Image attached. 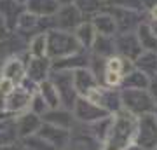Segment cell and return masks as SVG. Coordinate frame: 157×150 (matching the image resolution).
I'll use <instances>...</instances> for the list:
<instances>
[{"label": "cell", "instance_id": "obj_8", "mask_svg": "<svg viewBox=\"0 0 157 150\" xmlns=\"http://www.w3.org/2000/svg\"><path fill=\"white\" fill-rule=\"evenodd\" d=\"M80 14L82 12L75 7V4L59 6V9L54 14V26L58 30H63V32H68L72 28H77L82 23L80 21Z\"/></svg>", "mask_w": 157, "mask_h": 150}, {"label": "cell", "instance_id": "obj_31", "mask_svg": "<svg viewBox=\"0 0 157 150\" xmlns=\"http://www.w3.org/2000/svg\"><path fill=\"white\" fill-rule=\"evenodd\" d=\"M147 93L150 94L152 101H154V105H157V73L150 79V80H148V87H147Z\"/></svg>", "mask_w": 157, "mask_h": 150}, {"label": "cell", "instance_id": "obj_37", "mask_svg": "<svg viewBox=\"0 0 157 150\" xmlns=\"http://www.w3.org/2000/svg\"><path fill=\"white\" fill-rule=\"evenodd\" d=\"M4 100H6V98L0 94V112H4Z\"/></svg>", "mask_w": 157, "mask_h": 150}, {"label": "cell", "instance_id": "obj_35", "mask_svg": "<svg viewBox=\"0 0 157 150\" xmlns=\"http://www.w3.org/2000/svg\"><path fill=\"white\" fill-rule=\"evenodd\" d=\"M0 150H19V148H16V145L12 143V145H4V147H0Z\"/></svg>", "mask_w": 157, "mask_h": 150}, {"label": "cell", "instance_id": "obj_38", "mask_svg": "<svg viewBox=\"0 0 157 150\" xmlns=\"http://www.w3.org/2000/svg\"><path fill=\"white\" fill-rule=\"evenodd\" d=\"M17 4H23V6H25V4H26V0H16Z\"/></svg>", "mask_w": 157, "mask_h": 150}, {"label": "cell", "instance_id": "obj_28", "mask_svg": "<svg viewBox=\"0 0 157 150\" xmlns=\"http://www.w3.org/2000/svg\"><path fill=\"white\" fill-rule=\"evenodd\" d=\"M122 77L124 75H121V73L105 70V84H107L108 87H115V86H119V84L122 82Z\"/></svg>", "mask_w": 157, "mask_h": 150}, {"label": "cell", "instance_id": "obj_5", "mask_svg": "<svg viewBox=\"0 0 157 150\" xmlns=\"http://www.w3.org/2000/svg\"><path fill=\"white\" fill-rule=\"evenodd\" d=\"M56 77L51 82L54 84V87L58 91V96H59V103L67 106V108H73V103L77 100V93H75V87H73V77L72 72H63L59 70V73H54Z\"/></svg>", "mask_w": 157, "mask_h": 150}, {"label": "cell", "instance_id": "obj_11", "mask_svg": "<svg viewBox=\"0 0 157 150\" xmlns=\"http://www.w3.org/2000/svg\"><path fill=\"white\" fill-rule=\"evenodd\" d=\"M49 70H51V61L47 56L45 58H32L28 67H26V80H30L37 86V84H40L42 80L47 79Z\"/></svg>", "mask_w": 157, "mask_h": 150}, {"label": "cell", "instance_id": "obj_4", "mask_svg": "<svg viewBox=\"0 0 157 150\" xmlns=\"http://www.w3.org/2000/svg\"><path fill=\"white\" fill-rule=\"evenodd\" d=\"M136 143L145 150H154L157 147V119L154 113H143L138 121Z\"/></svg>", "mask_w": 157, "mask_h": 150}, {"label": "cell", "instance_id": "obj_39", "mask_svg": "<svg viewBox=\"0 0 157 150\" xmlns=\"http://www.w3.org/2000/svg\"><path fill=\"white\" fill-rule=\"evenodd\" d=\"M154 150H157V147H155V148H154Z\"/></svg>", "mask_w": 157, "mask_h": 150}, {"label": "cell", "instance_id": "obj_14", "mask_svg": "<svg viewBox=\"0 0 157 150\" xmlns=\"http://www.w3.org/2000/svg\"><path fill=\"white\" fill-rule=\"evenodd\" d=\"M40 136L47 141V143H51L54 148H61V147H65L68 141V133L67 129H61V128H56V126H51V124H45L44 128L40 126Z\"/></svg>", "mask_w": 157, "mask_h": 150}, {"label": "cell", "instance_id": "obj_15", "mask_svg": "<svg viewBox=\"0 0 157 150\" xmlns=\"http://www.w3.org/2000/svg\"><path fill=\"white\" fill-rule=\"evenodd\" d=\"M113 45H115L126 58H129V60H136L138 54L141 52V47H140V44H138V39H136L135 35H131V33H124L122 37H119L117 40H113Z\"/></svg>", "mask_w": 157, "mask_h": 150}, {"label": "cell", "instance_id": "obj_27", "mask_svg": "<svg viewBox=\"0 0 157 150\" xmlns=\"http://www.w3.org/2000/svg\"><path fill=\"white\" fill-rule=\"evenodd\" d=\"M73 4L80 12H98L101 7V0H75Z\"/></svg>", "mask_w": 157, "mask_h": 150}, {"label": "cell", "instance_id": "obj_23", "mask_svg": "<svg viewBox=\"0 0 157 150\" xmlns=\"http://www.w3.org/2000/svg\"><path fill=\"white\" fill-rule=\"evenodd\" d=\"M148 80H150V77L147 73L140 72V70H133L124 79V89H147Z\"/></svg>", "mask_w": 157, "mask_h": 150}, {"label": "cell", "instance_id": "obj_17", "mask_svg": "<svg viewBox=\"0 0 157 150\" xmlns=\"http://www.w3.org/2000/svg\"><path fill=\"white\" fill-rule=\"evenodd\" d=\"M37 93H39V96L44 100V103L47 105L49 110H56L58 106L61 105L56 87H54V84L51 82L49 79H45V80H42L40 84H37Z\"/></svg>", "mask_w": 157, "mask_h": 150}, {"label": "cell", "instance_id": "obj_22", "mask_svg": "<svg viewBox=\"0 0 157 150\" xmlns=\"http://www.w3.org/2000/svg\"><path fill=\"white\" fill-rule=\"evenodd\" d=\"M47 121V124L51 126H56V128H61V129H68L70 128V124H72V113L67 110H47L42 115Z\"/></svg>", "mask_w": 157, "mask_h": 150}, {"label": "cell", "instance_id": "obj_16", "mask_svg": "<svg viewBox=\"0 0 157 150\" xmlns=\"http://www.w3.org/2000/svg\"><path fill=\"white\" fill-rule=\"evenodd\" d=\"M26 9L33 16H54L59 9L58 0H26Z\"/></svg>", "mask_w": 157, "mask_h": 150}, {"label": "cell", "instance_id": "obj_18", "mask_svg": "<svg viewBox=\"0 0 157 150\" xmlns=\"http://www.w3.org/2000/svg\"><path fill=\"white\" fill-rule=\"evenodd\" d=\"M93 26H94L96 33L98 35H105V37H113L115 30H117V21L112 14L108 12H100L96 14L94 19H93Z\"/></svg>", "mask_w": 157, "mask_h": 150}, {"label": "cell", "instance_id": "obj_21", "mask_svg": "<svg viewBox=\"0 0 157 150\" xmlns=\"http://www.w3.org/2000/svg\"><path fill=\"white\" fill-rule=\"evenodd\" d=\"M136 39H138V44H140L141 51H157V37L154 35L152 32V28L148 26V23H143L138 26V35H136Z\"/></svg>", "mask_w": 157, "mask_h": 150}, {"label": "cell", "instance_id": "obj_26", "mask_svg": "<svg viewBox=\"0 0 157 150\" xmlns=\"http://www.w3.org/2000/svg\"><path fill=\"white\" fill-rule=\"evenodd\" d=\"M105 70L124 75V72H126V60H124V58H121V56H110V58L107 60Z\"/></svg>", "mask_w": 157, "mask_h": 150}, {"label": "cell", "instance_id": "obj_9", "mask_svg": "<svg viewBox=\"0 0 157 150\" xmlns=\"http://www.w3.org/2000/svg\"><path fill=\"white\" fill-rule=\"evenodd\" d=\"M17 119L14 121V126H16V134L21 136V138H28L32 134H35L42 126V121H40L39 115H35L33 112H21L19 115H16Z\"/></svg>", "mask_w": 157, "mask_h": 150}, {"label": "cell", "instance_id": "obj_20", "mask_svg": "<svg viewBox=\"0 0 157 150\" xmlns=\"http://www.w3.org/2000/svg\"><path fill=\"white\" fill-rule=\"evenodd\" d=\"M73 37L77 39L80 47H93V42H94V39H96V30H94V26H93V23L82 21L77 28H75Z\"/></svg>", "mask_w": 157, "mask_h": 150}, {"label": "cell", "instance_id": "obj_33", "mask_svg": "<svg viewBox=\"0 0 157 150\" xmlns=\"http://www.w3.org/2000/svg\"><path fill=\"white\" fill-rule=\"evenodd\" d=\"M150 19H152V23H157V6L150 7Z\"/></svg>", "mask_w": 157, "mask_h": 150}, {"label": "cell", "instance_id": "obj_32", "mask_svg": "<svg viewBox=\"0 0 157 150\" xmlns=\"http://www.w3.org/2000/svg\"><path fill=\"white\" fill-rule=\"evenodd\" d=\"M9 32H11V30L7 28L6 21H4V17L0 16V40H4V39H6L7 35H9Z\"/></svg>", "mask_w": 157, "mask_h": 150}, {"label": "cell", "instance_id": "obj_24", "mask_svg": "<svg viewBox=\"0 0 157 150\" xmlns=\"http://www.w3.org/2000/svg\"><path fill=\"white\" fill-rule=\"evenodd\" d=\"M30 56L32 58H45L47 56V33H37L30 42Z\"/></svg>", "mask_w": 157, "mask_h": 150}, {"label": "cell", "instance_id": "obj_3", "mask_svg": "<svg viewBox=\"0 0 157 150\" xmlns=\"http://www.w3.org/2000/svg\"><path fill=\"white\" fill-rule=\"evenodd\" d=\"M121 103L126 106V110H129V113L138 115L152 113L155 110V105L147 89H124L121 93Z\"/></svg>", "mask_w": 157, "mask_h": 150}, {"label": "cell", "instance_id": "obj_1", "mask_svg": "<svg viewBox=\"0 0 157 150\" xmlns=\"http://www.w3.org/2000/svg\"><path fill=\"white\" fill-rule=\"evenodd\" d=\"M47 33V56L49 58H67L80 51L77 39L73 37L70 32H63V30H51L45 32Z\"/></svg>", "mask_w": 157, "mask_h": 150}, {"label": "cell", "instance_id": "obj_13", "mask_svg": "<svg viewBox=\"0 0 157 150\" xmlns=\"http://www.w3.org/2000/svg\"><path fill=\"white\" fill-rule=\"evenodd\" d=\"M23 4H17L16 0H0V16L4 17L7 28H16L17 19L23 14Z\"/></svg>", "mask_w": 157, "mask_h": 150}, {"label": "cell", "instance_id": "obj_36", "mask_svg": "<svg viewBox=\"0 0 157 150\" xmlns=\"http://www.w3.org/2000/svg\"><path fill=\"white\" fill-rule=\"evenodd\" d=\"M58 2H59V6H68V4H73V2H75V0H58Z\"/></svg>", "mask_w": 157, "mask_h": 150}, {"label": "cell", "instance_id": "obj_7", "mask_svg": "<svg viewBox=\"0 0 157 150\" xmlns=\"http://www.w3.org/2000/svg\"><path fill=\"white\" fill-rule=\"evenodd\" d=\"M73 115L84 122H96V121H103L105 117H108V112L94 103H91L89 100L78 96L73 103Z\"/></svg>", "mask_w": 157, "mask_h": 150}, {"label": "cell", "instance_id": "obj_25", "mask_svg": "<svg viewBox=\"0 0 157 150\" xmlns=\"http://www.w3.org/2000/svg\"><path fill=\"white\" fill-rule=\"evenodd\" d=\"M93 47L100 54H112L113 49H115L112 37H105V35H98V33H96V39L93 42Z\"/></svg>", "mask_w": 157, "mask_h": 150}, {"label": "cell", "instance_id": "obj_6", "mask_svg": "<svg viewBox=\"0 0 157 150\" xmlns=\"http://www.w3.org/2000/svg\"><path fill=\"white\" fill-rule=\"evenodd\" d=\"M33 96V89H26L23 84L16 86L9 96H6L4 100V110L16 115L21 112H26V108L30 106V100Z\"/></svg>", "mask_w": 157, "mask_h": 150}, {"label": "cell", "instance_id": "obj_10", "mask_svg": "<svg viewBox=\"0 0 157 150\" xmlns=\"http://www.w3.org/2000/svg\"><path fill=\"white\" fill-rule=\"evenodd\" d=\"M72 77H73V87H75V93L77 96L84 98L89 91H93L94 87H98L100 84L96 80L94 73L87 70V68H77L72 72Z\"/></svg>", "mask_w": 157, "mask_h": 150}, {"label": "cell", "instance_id": "obj_2", "mask_svg": "<svg viewBox=\"0 0 157 150\" xmlns=\"http://www.w3.org/2000/svg\"><path fill=\"white\" fill-rule=\"evenodd\" d=\"M136 131L135 121L131 113H119L112 124L110 134H108V143L105 150H124L129 145V138Z\"/></svg>", "mask_w": 157, "mask_h": 150}, {"label": "cell", "instance_id": "obj_34", "mask_svg": "<svg viewBox=\"0 0 157 150\" xmlns=\"http://www.w3.org/2000/svg\"><path fill=\"white\" fill-rule=\"evenodd\" d=\"M124 150H145V148H143V147H140L138 143H129Z\"/></svg>", "mask_w": 157, "mask_h": 150}, {"label": "cell", "instance_id": "obj_29", "mask_svg": "<svg viewBox=\"0 0 157 150\" xmlns=\"http://www.w3.org/2000/svg\"><path fill=\"white\" fill-rule=\"evenodd\" d=\"M115 7H122V9H129L133 11L138 6H141V0H110Z\"/></svg>", "mask_w": 157, "mask_h": 150}, {"label": "cell", "instance_id": "obj_30", "mask_svg": "<svg viewBox=\"0 0 157 150\" xmlns=\"http://www.w3.org/2000/svg\"><path fill=\"white\" fill-rule=\"evenodd\" d=\"M14 87H16V84L14 82H11L9 79H6V77H0V94L4 96H9L14 91Z\"/></svg>", "mask_w": 157, "mask_h": 150}, {"label": "cell", "instance_id": "obj_12", "mask_svg": "<svg viewBox=\"0 0 157 150\" xmlns=\"http://www.w3.org/2000/svg\"><path fill=\"white\" fill-rule=\"evenodd\" d=\"M0 77H6L11 82H14L16 86H19L23 82V79L26 77V67H25V63L19 58H11V60H7L4 63Z\"/></svg>", "mask_w": 157, "mask_h": 150}, {"label": "cell", "instance_id": "obj_19", "mask_svg": "<svg viewBox=\"0 0 157 150\" xmlns=\"http://www.w3.org/2000/svg\"><path fill=\"white\" fill-rule=\"evenodd\" d=\"M135 67L136 70H140L143 73H152L155 75L157 73V54L154 51H141L138 58L135 60Z\"/></svg>", "mask_w": 157, "mask_h": 150}]
</instances>
